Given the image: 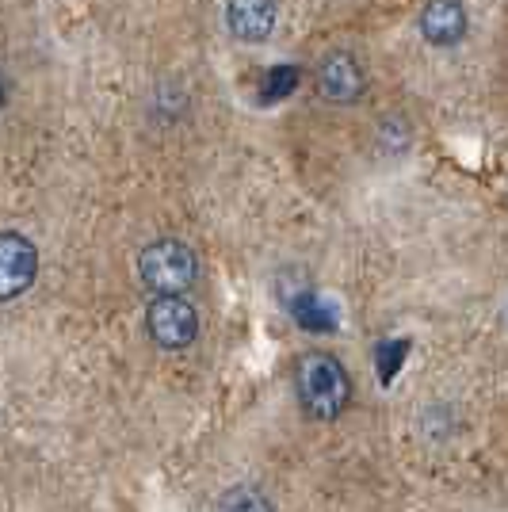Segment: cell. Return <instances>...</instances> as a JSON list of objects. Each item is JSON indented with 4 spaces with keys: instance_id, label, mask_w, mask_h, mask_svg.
<instances>
[{
    "instance_id": "cell-1",
    "label": "cell",
    "mask_w": 508,
    "mask_h": 512,
    "mask_svg": "<svg viewBox=\"0 0 508 512\" xmlns=\"http://www.w3.org/2000/svg\"><path fill=\"white\" fill-rule=\"evenodd\" d=\"M295 390L302 409L314 417V421H337L340 413L352 402V379L344 371V363L325 352H302L295 363Z\"/></svg>"
},
{
    "instance_id": "cell-2",
    "label": "cell",
    "mask_w": 508,
    "mask_h": 512,
    "mask_svg": "<svg viewBox=\"0 0 508 512\" xmlns=\"http://www.w3.org/2000/svg\"><path fill=\"white\" fill-rule=\"evenodd\" d=\"M138 276L153 295H184L199 279V260L184 241L161 237L138 253Z\"/></svg>"
},
{
    "instance_id": "cell-3",
    "label": "cell",
    "mask_w": 508,
    "mask_h": 512,
    "mask_svg": "<svg viewBox=\"0 0 508 512\" xmlns=\"http://www.w3.org/2000/svg\"><path fill=\"white\" fill-rule=\"evenodd\" d=\"M149 341L165 352H180L199 337V314L184 295H153L146 306Z\"/></svg>"
},
{
    "instance_id": "cell-4",
    "label": "cell",
    "mask_w": 508,
    "mask_h": 512,
    "mask_svg": "<svg viewBox=\"0 0 508 512\" xmlns=\"http://www.w3.org/2000/svg\"><path fill=\"white\" fill-rule=\"evenodd\" d=\"M39 276V249L31 245V237L0 234V302H12L31 291V283Z\"/></svg>"
},
{
    "instance_id": "cell-5",
    "label": "cell",
    "mask_w": 508,
    "mask_h": 512,
    "mask_svg": "<svg viewBox=\"0 0 508 512\" xmlns=\"http://www.w3.org/2000/svg\"><path fill=\"white\" fill-rule=\"evenodd\" d=\"M318 92L329 104H356L367 92V73H363V65L352 54L337 50V54H329L318 65Z\"/></svg>"
},
{
    "instance_id": "cell-6",
    "label": "cell",
    "mask_w": 508,
    "mask_h": 512,
    "mask_svg": "<svg viewBox=\"0 0 508 512\" xmlns=\"http://www.w3.org/2000/svg\"><path fill=\"white\" fill-rule=\"evenodd\" d=\"M279 23L276 0H230L226 4V27L241 43H268Z\"/></svg>"
},
{
    "instance_id": "cell-7",
    "label": "cell",
    "mask_w": 508,
    "mask_h": 512,
    "mask_svg": "<svg viewBox=\"0 0 508 512\" xmlns=\"http://www.w3.org/2000/svg\"><path fill=\"white\" fill-rule=\"evenodd\" d=\"M421 39L428 46H455L466 39V8L463 0H424L421 8Z\"/></svg>"
},
{
    "instance_id": "cell-8",
    "label": "cell",
    "mask_w": 508,
    "mask_h": 512,
    "mask_svg": "<svg viewBox=\"0 0 508 512\" xmlns=\"http://www.w3.org/2000/svg\"><path fill=\"white\" fill-rule=\"evenodd\" d=\"M214 512H272V501L256 486H230L218 497V509Z\"/></svg>"
},
{
    "instance_id": "cell-9",
    "label": "cell",
    "mask_w": 508,
    "mask_h": 512,
    "mask_svg": "<svg viewBox=\"0 0 508 512\" xmlns=\"http://www.w3.org/2000/svg\"><path fill=\"white\" fill-rule=\"evenodd\" d=\"M291 314L302 329H310V333H325V329H333V318H329V310H325V302L314 299V291L310 295H302V299L291 306Z\"/></svg>"
},
{
    "instance_id": "cell-10",
    "label": "cell",
    "mask_w": 508,
    "mask_h": 512,
    "mask_svg": "<svg viewBox=\"0 0 508 512\" xmlns=\"http://www.w3.org/2000/svg\"><path fill=\"white\" fill-rule=\"evenodd\" d=\"M295 88H298V69H295V65H272V69L264 73V81H260L264 100H283V96H291Z\"/></svg>"
},
{
    "instance_id": "cell-11",
    "label": "cell",
    "mask_w": 508,
    "mask_h": 512,
    "mask_svg": "<svg viewBox=\"0 0 508 512\" xmlns=\"http://www.w3.org/2000/svg\"><path fill=\"white\" fill-rule=\"evenodd\" d=\"M405 356H409V341L382 344V352H379V379L382 383H390V379L398 375V367H402Z\"/></svg>"
},
{
    "instance_id": "cell-12",
    "label": "cell",
    "mask_w": 508,
    "mask_h": 512,
    "mask_svg": "<svg viewBox=\"0 0 508 512\" xmlns=\"http://www.w3.org/2000/svg\"><path fill=\"white\" fill-rule=\"evenodd\" d=\"M8 104V81H4V73H0V111Z\"/></svg>"
}]
</instances>
